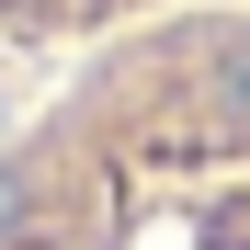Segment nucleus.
Instances as JSON below:
<instances>
[{
  "label": "nucleus",
  "mask_w": 250,
  "mask_h": 250,
  "mask_svg": "<svg viewBox=\"0 0 250 250\" xmlns=\"http://www.w3.org/2000/svg\"><path fill=\"white\" fill-rule=\"evenodd\" d=\"M12 228H23V171L0 159V239H12Z\"/></svg>",
  "instance_id": "f03ea898"
},
{
  "label": "nucleus",
  "mask_w": 250,
  "mask_h": 250,
  "mask_svg": "<svg viewBox=\"0 0 250 250\" xmlns=\"http://www.w3.org/2000/svg\"><path fill=\"white\" fill-rule=\"evenodd\" d=\"M159 216L137 250H250V23H216L193 46V125L148 148Z\"/></svg>",
  "instance_id": "f257e3e1"
}]
</instances>
